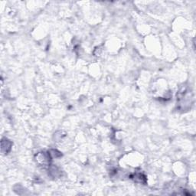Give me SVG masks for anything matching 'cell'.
I'll use <instances>...</instances> for the list:
<instances>
[{
    "label": "cell",
    "mask_w": 196,
    "mask_h": 196,
    "mask_svg": "<svg viewBox=\"0 0 196 196\" xmlns=\"http://www.w3.org/2000/svg\"><path fill=\"white\" fill-rule=\"evenodd\" d=\"M132 178L136 182H140V183H146V177L143 175V174L140 173H136L134 174L132 176Z\"/></svg>",
    "instance_id": "6da1fadb"
}]
</instances>
